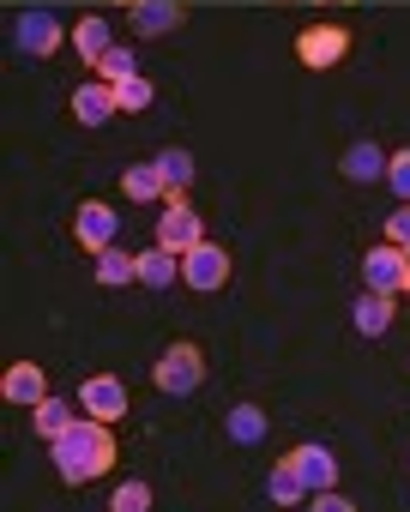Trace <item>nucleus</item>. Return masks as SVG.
<instances>
[{
	"label": "nucleus",
	"mask_w": 410,
	"mask_h": 512,
	"mask_svg": "<svg viewBox=\"0 0 410 512\" xmlns=\"http://www.w3.org/2000/svg\"><path fill=\"white\" fill-rule=\"evenodd\" d=\"M350 55V31L344 25H308L302 37H296V61L308 67V73H326V67H338Z\"/></svg>",
	"instance_id": "obj_6"
},
{
	"label": "nucleus",
	"mask_w": 410,
	"mask_h": 512,
	"mask_svg": "<svg viewBox=\"0 0 410 512\" xmlns=\"http://www.w3.org/2000/svg\"><path fill=\"white\" fill-rule=\"evenodd\" d=\"M157 241H163V247H175V253H187L193 241H205V223H199V211H193L181 193H163V211H157Z\"/></svg>",
	"instance_id": "obj_7"
},
{
	"label": "nucleus",
	"mask_w": 410,
	"mask_h": 512,
	"mask_svg": "<svg viewBox=\"0 0 410 512\" xmlns=\"http://www.w3.org/2000/svg\"><path fill=\"white\" fill-rule=\"evenodd\" d=\"M350 320H356V332H362V338H380V332L392 326V296L362 290V296H356V308H350Z\"/></svg>",
	"instance_id": "obj_17"
},
{
	"label": "nucleus",
	"mask_w": 410,
	"mask_h": 512,
	"mask_svg": "<svg viewBox=\"0 0 410 512\" xmlns=\"http://www.w3.org/2000/svg\"><path fill=\"white\" fill-rule=\"evenodd\" d=\"M175 278H181V253H175V247L157 241V247L139 253V284H145V290H169Z\"/></svg>",
	"instance_id": "obj_15"
},
{
	"label": "nucleus",
	"mask_w": 410,
	"mask_h": 512,
	"mask_svg": "<svg viewBox=\"0 0 410 512\" xmlns=\"http://www.w3.org/2000/svg\"><path fill=\"white\" fill-rule=\"evenodd\" d=\"M103 49H115L109 19H97V13H91V19H79V25H73V55H79V61H97Z\"/></svg>",
	"instance_id": "obj_18"
},
{
	"label": "nucleus",
	"mask_w": 410,
	"mask_h": 512,
	"mask_svg": "<svg viewBox=\"0 0 410 512\" xmlns=\"http://www.w3.org/2000/svg\"><path fill=\"white\" fill-rule=\"evenodd\" d=\"M73 241H79V247H91V253L115 247V241H121V217H115V205L85 199V205H79V217H73Z\"/></svg>",
	"instance_id": "obj_8"
},
{
	"label": "nucleus",
	"mask_w": 410,
	"mask_h": 512,
	"mask_svg": "<svg viewBox=\"0 0 410 512\" xmlns=\"http://www.w3.org/2000/svg\"><path fill=\"white\" fill-rule=\"evenodd\" d=\"M290 464H296V476L308 482V494L338 482V458H332L326 446H314V440H308V446H296V452H290Z\"/></svg>",
	"instance_id": "obj_14"
},
{
	"label": "nucleus",
	"mask_w": 410,
	"mask_h": 512,
	"mask_svg": "<svg viewBox=\"0 0 410 512\" xmlns=\"http://www.w3.org/2000/svg\"><path fill=\"white\" fill-rule=\"evenodd\" d=\"M79 404H85V416H97V422H121L127 416V386L115 380V374H91L85 386H79Z\"/></svg>",
	"instance_id": "obj_9"
},
{
	"label": "nucleus",
	"mask_w": 410,
	"mask_h": 512,
	"mask_svg": "<svg viewBox=\"0 0 410 512\" xmlns=\"http://www.w3.org/2000/svg\"><path fill=\"white\" fill-rule=\"evenodd\" d=\"M151 163H157V175H163V187H169V193H187V181H193V151L169 145V151H157Z\"/></svg>",
	"instance_id": "obj_21"
},
{
	"label": "nucleus",
	"mask_w": 410,
	"mask_h": 512,
	"mask_svg": "<svg viewBox=\"0 0 410 512\" xmlns=\"http://www.w3.org/2000/svg\"><path fill=\"white\" fill-rule=\"evenodd\" d=\"M386 187H392L398 199H410V145H404V151H386Z\"/></svg>",
	"instance_id": "obj_27"
},
{
	"label": "nucleus",
	"mask_w": 410,
	"mask_h": 512,
	"mask_svg": "<svg viewBox=\"0 0 410 512\" xmlns=\"http://www.w3.org/2000/svg\"><path fill=\"white\" fill-rule=\"evenodd\" d=\"M266 488H272V500H278V506H302V500H308V482L296 476V464H290V458H284V464H272Z\"/></svg>",
	"instance_id": "obj_22"
},
{
	"label": "nucleus",
	"mask_w": 410,
	"mask_h": 512,
	"mask_svg": "<svg viewBox=\"0 0 410 512\" xmlns=\"http://www.w3.org/2000/svg\"><path fill=\"white\" fill-rule=\"evenodd\" d=\"M91 260H97V284H103V290H127V284H139V253L103 247V253H91Z\"/></svg>",
	"instance_id": "obj_16"
},
{
	"label": "nucleus",
	"mask_w": 410,
	"mask_h": 512,
	"mask_svg": "<svg viewBox=\"0 0 410 512\" xmlns=\"http://www.w3.org/2000/svg\"><path fill=\"white\" fill-rule=\"evenodd\" d=\"M386 241H398V247H410V199L386 217Z\"/></svg>",
	"instance_id": "obj_28"
},
{
	"label": "nucleus",
	"mask_w": 410,
	"mask_h": 512,
	"mask_svg": "<svg viewBox=\"0 0 410 512\" xmlns=\"http://www.w3.org/2000/svg\"><path fill=\"white\" fill-rule=\"evenodd\" d=\"M308 500H314V512H350V500H344L338 488H314Z\"/></svg>",
	"instance_id": "obj_29"
},
{
	"label": "nucleus",
	"mask_w": 410,
	"mask_h": 512,
	"mask_svg": "<svg viewBox=\"0 0 410 512\" xmlns=\"http://www.w3.org/2000/svg\"><path fill=\"white\" fill-rule=\"evenodd\" d=\"M127 25H133V37H169V31L187 25V7H175V0H145L139 13H127Z\"/></svg>",
	"instance_id": "obj_12"
},
{
	"label": "nucleus",
	"mask_w": 410,
	"mask_h": 512,
	"mask_svg": "<svg viewBox=\"0 0 410 512\" xmlns=\"http://www.w3.org/2000/svg\"><path fill=\"white\" fill-rule=\"evenodd\" d=\"M404 296H410V284H404Z\"/></svg>",
	"instance_id": "obj_32"
},
{
	"label": "nucleus",
	"mask_w": 410,
	"mask_h": 512,
	"mask_svg": "<svg viewBox=\"0 0 410 512\" xmlns=\"http://www.w3.org/2000/svg\"><path fill=\"white\" fill-rule=\"evenodd\" d=\"M13 37H19V55H25V61H49V55H61V43H67V25H61L49 7H31V13H19Z\"/></svg>",
	"instance_id": "obj_5"
},
{
	"label": "nucleus",
	"mask_w": 410,
	"mask_h": 512,
	"mask_svg": "<svg viewBox=\"0 0 410 512\" xmlns=\"http://www.w3.org/2000/svg\"><path fill=\"white\" fill-rule=\"evenodd\" d=\"M49 452H55V470H61L67 482H97V476L115 470V434H109V422H97V416H85V422H73L61 440H49Z\"/></svg>",
	"instance_id": "obj_1"
},
{
	"label": "nucleus",
	"mask_w": 410,
	"mask_h": 512,
	"mask_svg": "<svg viewBox=\"0 0 410 512\" xmlns=\"http://www.w3.org/2000/svg\"><path fill=\"white\" fill-rule=\"evenodd\" d=\"M314 7H326V13H350L356 0H314Z\"/></svg>",
	"instance_id": "obj_30"
},
{
	"label": "nucleus",
	"mask_w": 410,
	"mask_h": 512,
	"mask_svg": "<svg viewBox=\"0 0 410 512\" xmlns=\"http://www.w3.org/2000/svg\"><path fill=\"white\" fill-rule=\"evenodd\" d=\"M115 115H121V97H115L109 79H91V85L73 91V121H79V127H103V121H115Z\"/></svg>",
	"instance_id": "obj_10"
},
{
	"label": "nucleus",
	"mask_w": 410,
	"mask_h": 512,
	"mask_svg": "<svg viewBox=\"0 0 410 512\" xmlns=\"http://www.w3.org/2000/svg\"><path fill=\"white\" fill-rule=\"evenodd\" d=\"M151 380H157V392H169V398H193L199 380H205V356H199V344H169V350L157 356Z\"/></svg>",
	"instance_id": "obj_2"
},
{
	"label": "nucleus",
	"mask_w": 410,
	"mask_h": 512,
	"mask_svg": "<svg viewBox=\"0 0 410 512\" xmlns=\"http://www.w3.org/2000/svg\"><path fill=\"white\" fill-rule=\"evenodd\" d=\"M115 7H127V13H139V7H145V0H115Z\"/></svg>",
	"instance_id": "obj_31"
},
{
	"label": "nucleus",
	"mask_w": 410,
	"mask_h": 512,
	"mask_svg": "<svg viewBox=\"0 0 410 512\" xmlns=\"http://www.w3.org/2000/svg\"><path fill=\"white\" fill-rule=\"evenodd\" d=\"M181 284L199 290V296H218V290L230 284V253H224L218 241H193V247L181 253Z\"/></svg>",
	"instance_id": "obj_3"
},
{
	"label": "nucleus",
	"mask_w": 410,
	"mask_h": 512,
	"mask_svg": "<svg viewBox=\"0 0 410 512\" xmlns=\"http://www.w3.org/2000/svg\"><path fill=\"white\" fill-rule=\"evenodd\" d=\"M31 422H37V434H43V440H61L79 416H73V404H67V398H55V392H49V398L31 410Z\"/></svg>",
	"instance_id": "obj_19"
},
{
	"label": "nucleus",
	"mask_w": 410,
	"mask_h": 512,
	"mask_svg": "<svg viewBox=\"0 0 410 512\" xmlns=\"http://www.w3.org/2000/svg\"><path fill=\"white\" fill-rule=\"evenodd\" d=\"M224 428H230V440H236V446H260L272 422H266V410H260V404H236Z\"/></svg>",
	"instance_id": "obj_20"
},
{
	"label": "nucleus",
	"mask_w": 410,
	"mask_h": 512,
	"mask_svg": "<svg viewBox=\"0 0 410 512\" xmlns=\"http://www.w3.org/2000/svg\"><path fill=\"white\" fill-rule=\"evenodd\" d=\"M338 169H344V181H386V151L374 145V139H356L344 157H338Z\"/></svg>",
	"instance_id": "obj_13"
},
{
	"label": "nucleus",
	"mask_w": 410,
	"mask_h": 512,
	"mask_svg": "<svg viewBox=\"0 0 410 512\" xmlns=\"http://www.w3.org/2000/svg\"><path fill=\"white\" fill-rule=\"evenodd\" d=\"M91 67H97V79H109V85H121V79H133V73H139V55H133L127 43H115V49H103V55H97Z\"/></svg>",
	"instance_id": "obj_23"
},
{
	"label": "nucleus",
	"mask_w": 410,
	"mask_h": 512,
	"mask_svg": "<svg viewBox=\"0 0 410 512\" xmlns=\"http://www.w3.org/2000/svg\"><path fill=\"white\" fill-rule=\"evenodd\" d=\"M121 187H127V199H145V205L169 193V187H163V175H157V163H133V169L121 175Z\"/></svg>",
	"instance_id": "obj_24"
},
{
	"label": "nucleus",
	"mask_w": 410,
	"mask_h": 512,
	"mask_svg": "<svg viewBox=\"0 0 410 512\" xmlns=\"http://www.w3.org/2000/svg\"><path fill=\"white\" fill-rule=\"evenodd\" d=\"M109 506H115V512H145V506H151V482H121V488L109 494Z\"/></svg>",
	"instance_id": "obj_26"
},
{
	"label": "nucleus",
	"mask_w": 410,
	"mask_h": 512,
	"mask_svg": "<svg viewBox=\"0 0 410 512\" xmlns=\"http://www.w3.org/2000/svg\"><path fill=\"white\" fill-rule=\"evenodd\" d=\"M0 398H7V404H25V410H37V404L49 398V374H43L37 362H13L7 374H0Z\"/></svg>",
	"instance_id": "obj_11"
},
{
	"label": "nucleus",
	"mask_w": 410,
	"mask_h": 512,
	"mask_svg": "<svg viewBox=\"0 0 410 512\" xmlns=\"http://www.w3.org/2000/svg\"><path fill=\"white\" fill-rule=\"evenodd\" d=\"M115 97H121V115H145V109L157 103V85H151L145 73H133V79L115 85Z\"/></svg>",
	"instance_id": "obj_25"
},
{
	"label": "nucleus",
	"mask_w": 410,
	"mask_h": 512,
	"mask_svg": "<svg viewBox=\"0 0 410 512\" xmlns=\"http://www.w3.org/2000/svg\"><path fill=\"white\" fill-rule=\"evenodd\" d=\"M362 284L380 290V296H404V284H410V247H398V241L368 247L362 253Z\"/></svg>",
	"instance_id": "obj_4"
}]
</instances>
